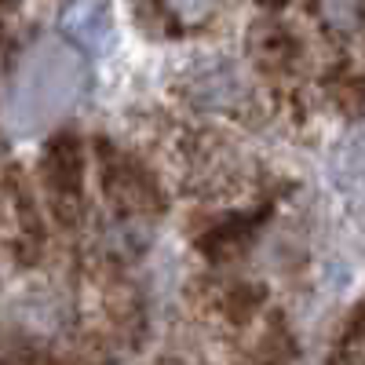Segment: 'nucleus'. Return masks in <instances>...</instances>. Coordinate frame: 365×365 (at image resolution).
Masks as SVG:
<instances>
[{
  "instance_id": "nucleus-1",
  "label": "nucleus",
  "mask_w": 365,
  "mask_h": 365,
  "mask_svg": "<svg viewBox=\"0 0 365 365\" xmlns=\"http://www.w3.org/2000/svg\"><path fill=\"white\" fill-rule=\"evenodd\" d=\"M41 182L44 197L58 223L81 220V146L73 135H58L44 146L41 154Z\"/></svg>"
},
{
  "instance_id": "nucleus-2",
  "label": "nucleus",
  "mask_w": 365,
  "mask_h": 365,
  "mask_svg": "<svg viewBox=\"0 0 365 365\" xmlns=\"http://www.w3.org/2000/svg\"><path fill=\"white\" fill-rule=\"evenodd\" d=\"M99 161H103V190L106 197L113 201V208L120 212V216H143V212H154L158 208V190L154 182H150V175L143 168H135L120 150L113 146H99Z\"/></svg>"
},
{
  "instance_id": "nucleus-3",
  "label": "nucleus",
  "mask_w": 365,
  "mask_h": 365,
  "mask_svg": "<svg viewBox=\"0 0 365 365\" xmlns=\"http://www.w3.org/2000/svg\"><path fill=\"white\" fill-rule=\"evenodd\" d=\"M0 365H51V358L37 344H11L0 358Z\"/></svg>"
},
{
  "instance_id": "nucleus-4",
  "label": "nucleus",
  "mask_w": 365,
  "mask_h": 365,
  "mask_svg": "<svg viewBox=\"0 0 365 365\" xmlns=\"http://www.w3.org/2000/svg\"><path fill=\"white\" fill-rule=\"evenodd\" d=\"M340 365H361V361H354V358H347V361H340Z\"/></svg>"
},
{
  "instance_id": "nucleus-5",
  "label": "nucleus",
  "mask_w": 365,
  "mask_h": 365,
  "mask_svg": "<svg viewBox=\"0 0 365 365\" xmlns=\"http://www.w3.org/2000/svg\"><path fill=\"white\" fill-rule=\"evenodd\" d=\"M168 365H190V361H168Z\"/></svg>"
}]
</instances>
